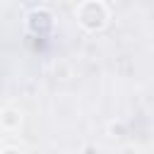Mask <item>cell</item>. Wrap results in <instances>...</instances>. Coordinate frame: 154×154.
I'll list each match as a JSON object with an SVG mask.
<instances>
[{
    "mask_svg": "<svg viewBox=\"0 0 154 154\" xmlns=\"http://www.w3.org/2000/svg\"><path fill=\"white\" fill-rule=\"evenodd\" d=\"M77 22L87 31H101L106 26V22H108V10L99 0H87L77 10Z\"/></svg>",
    "mask_w": 154,
    "mask_h": 154,
    "instance_id": "obj_1",
    "label": "cell"
},
{
    "mask_svg": "<svg viewBox=\"0 0 154 154\" xmlns=\"http://www.w3.org/2000/svg\"><path fill=\"white\" fill-rule=\"evenodd\" d=\"M53 24H55L53 12H48V10H43V7L31 10L29 17H26V26H29V31L36 34V36H46V34H51V31H53Z\"/></svg>",
    "mask_w": 154,
    "mask_h": 154,
    "instance_id": "obj_2",
    "label": "cell"
},
{
    "mask_svg": "<svg viewBox=\"0 0 154 154\" xmlns=\"http://www.w3.org/2000/svg\"><path fill=\"white\" fill-rule=\"evenodd\" d=\"M19 123H22V113H19V111H14V108H5V111L0 113V125H2V128L14 130V128H19Z\"/></svg>",
    "mask_w": 154,
    "mask_h": 154,
    "instance_id": "obj_3",
    "label": "cell"
},
{
    "mask_svg": "<svg viewBox=\"0 0 154 154\" xmlns=\"http://www.w3.org/2000/svg\"><path fill=\"white\" fill-rule=\"evenodd\" d=\"M111 132H113V137H123L125 125H123V123H113V125H111Z\"/></svg>",
    "mask_w": 154,
    "mask_h": 154,
    "instance_id": "obj_4",
    "label": "cell"
},
{
    "mask_svg": "<svg viewBox=\"0 0 154 154\" xmlns=\"http://www.w3.org/2000/svg\"><path fill=\"white\" fill-rule=\"evenodd\" d=\"M82 154H99V149H96L94 144H87V147L82 149Z\"/></svg>",
    "mask_w": 154,
    "mask_h": 154,
    "instance_id": "obj_5",
    "label": "cell"
},
{
    "mask_svg": "<svg viewBox=\"0 0 154 154\" xmlns=\"http://www.w3.org/2000/svg\"><path fill=\"white\" fill-rule=\"evenodd\" d=\"M0 154H22V152H19V149H14V147H7V149H2Z\"/></svg>",
    "mask_w": 154,
    "mask_h": 154,
    "instance_id": "obj_6",
    "label": "cell"
},
{
    "mask_svg": "<svg viewBox=\"0 0 154 154\" xmlns=\"http://www.w3.org/2000/svg\"><path fill=\"white\" fill-rule=\"evenodd\" d=\"M125 154H132V149H125Z\"/></svg>",
    "mask_w": 154,
    "mask_h": 154,
    "instance_id": "obj_7",
    "label": "cell"
}]
</instances>
